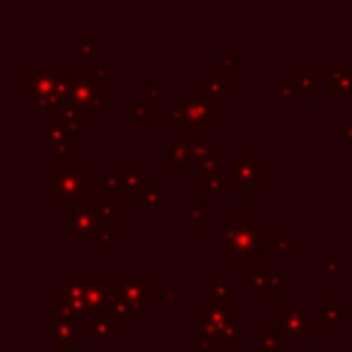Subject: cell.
<instances>
[{
  "label": "cell",
  "instance_id": "30",
  "mask_svg": "<svg viewBox=\"0 0 352 352\" xmlns=\"http://www.w3.org/2000/svg\"><path fill=\"white\" fill-rule=\"evenodd\" d=\"M273 87L280 99H302L294 75H278V78L273 80Z\"/></svg>",
  "mask_w": 352,
  "mask_h": 352
},
{
  "label": "cell",
  "instance_id": "25",
  "mask_svg": "<svg viewBox=\"0 0 352 352\" xmlns=\"http://www.w3.org/2000/svg\"><path fill=\"white\" fill-rule=\"evenodd\" d=\"M251 350L254 352H285L287 350V338H283L275 331L256 328L251 333Z\"/></svg>",
  "mask_w": 352,
  "mask_h": 352
},
{
  "label": "cell",
  "instance_id": "35",
  "mask_svg": "<svg viewBox=\"0 0 352 352\" xmlns=\"http://www.w3.org/2000/svg\"><path fill=\"white\" fill-rule=\"evenodd\" d=\"M273 246H275V251H285V254H294V251H297V241L287 239L285 230H278L273 234Z\"/></svg>",
  "mask_w": 352,
  "mask_h": 352
},
{
  "label": "cell",
  "instance_id": "36",
  "mask_svg": "<svg viewBox=\"0 0 352 352\" xmlns=\"http://www.w3.org/2000/svg\"><path fill=\"white\" fill-rule=\"evenodd\" d=\"M241 63H244V56L241 54H225L217 60V70H230L232 73V68H236V65H241Z\"/></svg>",
  "mask_w": 352,
  "mask_h": 352
},
{
  "label": "cell",
  "instance_id": "14",
  "mask_svg": "<svg viewBox=\"0 0 352 352\" xmlns=\"http://www.w3.org/2000/svg\"><path fill=\"white\" fill-rule=\"evenodd\" d=\"M184 99H186L188 109H191L201 121H206V123L220 121V102L212 99V97H208L201 87L191 85V87L186 89V94H184Z\"/></svg>",
  "mask_w": 352,
  "mask_h": 352
},
{
  "label": "cell",
  "instance_id": "10",
  "mask_svg": "<svg viewBox=\"0 0 352 352\" xmlns=\"http://www.w3.org/2000/svg\"><path fill=\"white\" fill-rule=\"evenodd\" d=\"M111 285L138 309L145 314L155 304V280L152 275H109Z\"/></svg>",
  "mask_w": 352,
  "mask_h": 352
},
{
  "label": "cell",
  "instance_id": "6",
  "mask_svg": "<svg viewBox=\"0 0 352 352\" xmlns=\"http://www.w3.org/2000/svg\"><path fill=\"white\" fill-rule=\"evenodd\" d=\"M104 230H107V225H102L99 217L94 215L92 196L65 212V241H70V244H75V241H94L97 244Z\"/></svg>",
  "mask_w": 352,
  "mask_h": 352
},
{
  "label": "cell",
  "instance_id": "46",
  "mask_svg": "<svg viewBox=\"0 0 352 352\" xmlns=\"http://www.w3.org/2000/svg\"><path fill=\"white\" fill-rule=\"evenodd\" d=\"M350 147H352V142H350Z\"/></svg>",
  "mask_w": 352,
  "mask_h": 352
},
{
  "label": "cell",
  "instance_id": "22",
  "mask_svg": "<svg viewBox=\"0 0 352 352\" xmlns=\"http://www.w3.org/2000/svg\"><path fill=\"white\" fill-rule=\"evenodd\" d=\"M89 336H92V340H99V342H118L121 340V323L113 321L109 314H102V316L92 318V323H89Z\"/></svg>",
  "mask_w": 352,
  "mask_h": 352
},
{
  "label": "cell",
  "instance_id": "32",
  "mask_svg": "<svg viewBox=\"0 0 352 352\" xmlns=\"http://www.w3.org/2000/svg\"><path fill=\"white\" fill-rule=\"evenodd\" d=\"M140 203H142L145 210H152V208H164V186H160V184L152 186L150 191L140 198Z\"/></svg>",
  "mask_w": 352,
  "mask_h": 352
},
{
  "label": "cell",
  "instance_id": "37",
  "mask_svg": "<svg viewBox=\"0 0 352 352\" xmlns=\"http://www.w3.org/2000/svg\"><path fill=\"white\" fill-rule=\"evenodd\" d=\"M162 299H164L166 307H174L176 299H179V297H176V289L174 287H164V292H162Z\"/></svg>",
  "mask_w": 352,
  "mask_h": 352
},
{
  "label": "cell",
  "instance_id": "12",
  "mask_svg": "<svg viewBox=\"0 0 352 352\" xmlns=\"http://www.w3.org/2000/svg\"><path fill=\"white\" fill-rule=\"evenodd\" d=\"M78 331L80 328L73 321L58 316V314L44 318V338L54 342L56 352H73L78 347Z\"/></svg>",
  "mask_w": 352,
  "mask_h": 352
},
{
  "label": "cell",
  "instance_id": "44",
  "mask_svg": "<svg viewBox=\"0 0 352 352\" xmlns=\"http://www.w3.org/2000/svg\"><path fill=\"white\" fill-rule=\"evenodd\" d=\"M350 196H352V188H350ZM350 217H352V210H350Z\"/></svg>",
  "mask_w": 352,
  "mask_h": 352
},
{
  "label": "cell",
  "instance_id": "41",
  "mask_svg": "<svg viewBox=\"0 0 352 352\" xmlns=\"http://www.w3.org/2000/svg\"><path fill=\"white\" fill-rule=\"evenodd\" d=\"M350 54H352V34H350Z\"/></svg>",
  "mask_w": 352,
  "mask_h": 352
},
{
  "label": "cell",
  "instance_id": "18",
  "mask_svg": "<svg viewBox=\"0 0 352 352\" xmlns=\"http://www.w3.org/2000/svg\"><path fill=\"white\" fill-rule=\"evenodd\" d=\"M97 49H99L97 32H78L75 34V60H78V70L94 63H102Z\"/></svg>",
  "mask_w": 352,
  "mask_h": 352
},
{
  "label": "cell",
  "instance_id": "20",
  "mask_svg": "<svg viewBox=\"0 0 352 352\" xmlns=\"http://www.w3.org/2000/svg\"><path fill=\"white\" fill-rule=\"evenodd\" d=\"M352 316V309L345 307L340 299V294H333L331 299H328V304L321 309V314H318V331H331V328L340 326L345 318Z\"/></svg>",
  "mask_w": 352,
  "mask_h": 352
},
{
  "label": "cell",
  "instance_id": "9",
  "mask_svg": "<svg viewBox=\"0 0 352 352\" xmlns=\"http://www.w3.org/2000/svg\"><path fill=\"white\" fill-rule=\"evenodd\" d=\"M273 326H275V333H280L283 338L307 340L309 331H318V318L309 316V314L299 307H275Z\"/></svg>",
  "mask_w": 352,
  "mask_h": 352
},
{
  "label": "cell",
  "instance_id": "8",
  "mask_svg": "<svg viewBox=\"0 0 352 352\" xmlns=\"http://www.w3.org/2000/svg\"><path fill=\"white\" fill-rule=\"evenodd\" d=\"M68 99L80 107L85 113L92 116V121H99V113L111 107V92H104L97 85H92L82 75H70L68 78Z\"/></svg>",
  "mask_w": 352,
  "mask_h": 352
},
{
  "label": "cell",
  "instance_id": "7",
  "mask_svg": "<svg viewBox=\"0 0 352 352\" xmlns=\"http://www.w3.org/2000/svg\"><path fill=\"white\" fill-rule=\"evenodd\" d=\"M232 182L241 191L244 198H251L258 186L265 184L263 174V155L261 152H232Z\"/></svg>",
  "mask_w": 352,
  "mask_h": 352
},
{
  "label": "cell",
  "instance_id": "42",
  "mask_svg": "<svg viewBox=\"0 0 352 352\" xmlns=\"http://www.w3.org/2000/svg\"><path fill=\"white\" fill-rule=\"evenodd\" d=\"M350 352H352V336H350Z\"/></svg>",
  "mask_w": 352,
  "mask_h": 352
},
{
  "label": "cell",
  "instance_id": "19",
  "mask_svg": "<svg viewBox=\"0 0 352 352\" xmlns=\"http://www.w3.org/2000/svg\"><path fill=\"white\" fill-rule=\"evenodd\" d=\"M196 87H201L208 97L222 102L232 94V73L230 70H217L215 75H201L196 80Z\"/></svg>",
  "mask_w": 352,
  "mask_h": 352
},
{
  "label": "cell",
  "instance_id": "1",
  "mask_svg": "<svg viewBox=\"0 0 352 352\" xmlns=\"http://www.w3.org/2000/svg\"><path fill=\"white\" fill-rule=\"evenodd\" d=\"M217 230H220V251L227 254L232 263L251 265L256 273L263 270L265 222L261 217H222L217 222Z\"/></svg>",
  "mask_w": 352,
  "mask_h": 352
},
{
  "label": "cell",
  "instance_id": "43",
  "mask_svg": "<svg viewBox=\"0 0 352 352\" xmlns=\"http://www.w3.org/2000/svg\"><path fill=\"white\" fill-rule=\"evenodd\" d=\"M350 283H352V278H350ZM350 294H352V285H350Z\"/></svg>",
  "mask_w": 352,
  "mask_h": 352
},
{
  "label": "cell",
  "instance_id": "11",
  "mask_svg": "<svg viewBox=\"0 0 352 352\" xmlns=\"http://www.w3.org/2000/svg\"><path fill=\"white\" fill-rule=\"evenodd\" d=\"M44 150L54 155L56 166L68 164V155H75V150H78V133L68 131L51 118L44 123Z\"/></svg>",
  "mask_w": 352,
  "mask_h": 352
},
{
  "label": "cell",
  "instance_id": "2",
  "mask_svg": "<svg viewBox=\"0 0 352 352\" xmlns=\"http://www.w3.org/2000/svg\"><path fill=\"white\" fill-rule=\"evenodd\" d=\"M201 336L198 347H206L210 352L232 350V342L241 340L244 336V314L239 307H198L196 311Z\"/></svg>",
  "mask_w": 352,
  "mask_h": 352
},
{
  "label": "cell",
  "instance_id": "31",
  "mask_svg": "<svg viewBox=\"0 0 352 352\" xmlns=\"http://www.w3.org/2000/svg\"><path fill=\"white\" fill-rule=\"evenodd\" d=\"M131 118L133 121H152L155 118V102L147 97L133 99L131 102Z\"/></svg>",
  "mask_w": 352,
  "mask_h": 352
},
{
  "label": "cell",
  "instance_id": "38",
  "mask_svg": "<svg viewBox=\"0 0 352 352\" xmlns=\"http://www.w3.org/2000/svg\"><path fill=\"white\" fill-rule=\"evenodd\" d=\"M340 138H342V140H350L352 142V118H350V121H342L340 123Z\"/></svg>",
  "mask_w": 352,
  "mask_h": 352
},
{
  "label": "cell",
  "instance_id": "21",
  "mask_svg": "<svg viewBox=\"0 0 352 352\" xmlns=\"http://www.w3.org/2000/svg\"><path fill=\"white\" fill-rule=\"evenodd\" d=\"M208 304L210 307H232V278L225 273L208 275Z\"/></svg>",
  "mask_w": 352,
  "mask_h": 352
},
{
  "label": "cell",
  "instance_id": "3",
  "mask_svg": "<svg viewBox=\"0 0 352 352\" xmlns=\"http://www.w3.org/2000/svg\"><path fill=\"white\" fill-rule=\"evenodd\" d=\"M68 68L65 65H25L22 94L34 102L39 111H56L68 99Z\"/></svg>",
  "mask_w": 352,
  "mask_h": 352
},
{
  "label": "cell",
  "instance_id": "29",
  "mask_svg": "<svg viewBox=\"0 0 352 352\" xmlns=\"http://www.w3.org/2000/svg\"><path fill=\"white\" fill-rule=\"evenodd\" d=\"M78 75L87 78L92 85H97L99 89L104 92H111V68L104 63H94V65H87V68H80Z\"/></svg>",
  "mask_w": 352,
  "mask_h": 352
},
{
  "label": "cell",
  "instance_id": "27",
  "mask_svg": "<svg viewBox=\"0 0 352 352\" xmlns=\"http://www.w3.org/2000/svg\"><path fill=\"white\" fill-rule=\"evenodd\" d=\"M232 188H234V182H232V176H227V174L215 176V179H210V182H206V179H196V196L198 198H206V196L230 198Z\"/></svg>",
  "mask_w": 352,
  "mask_h": 352
},
{
  "label": "cell",
  "instance_id": "15",
  "mask_svg": "<svg viewBox=\"0 0 352 352\" xmlns=\"http://www.w3.org/2000/svg\"><path fill=\"white\" fill-rule=\"evenodd\" d=\"M54 121H58L60 126H65L73 133H87L89 126H92V116L85 113L80 107H75L70 99H65L63 104H58V109L54 111Z\"/></svg>",
  "mask_w": 352,
  "mask_h": 352
},
{
  "label": "cell",
  "instance_id": "16",
  "mask_svg": "<svg viewBox=\"0 0 352 352\" xmlns=\"http://www.w3.org/2000/svg\"><path fill=\"white\" fill-rule=\"evenodd\" d=\"M164 164L174 166V171L179 176H186L188 169L193 166V157H191L188 140H184V138H174V140L164 142Z\"/></svg>",
  "mask_w": 352,
  "mask_h": 352
},
{
  "label": "cell",
  "instance_id": "33",
  "mask_svg": "<svg viewBox=\"0 0 352 352\" xmlns=\"http://www.w3.org/2000/svg\"><path fill=\"white\" fill-rule=\"evenodd\" d=\"M316 270L321 275H340L342 273V256L338 254V251H333V254L328 256V261H323V263L316 265Z\"/></svg>",
  "mask_w": 352,
  "mask_h": 352
},
{
  "label": "cell",
  "instance_id": "4",
  "mask_svg": "<svg viewBox=\"0 0 352 352\" xmlns=\"http://www.w3.org/2000/svg\"><path fill=\"white\" fill-rule=\"evenodd\" d=\"M99 184L102 176L89 174L87 164H60L44 179V196L54 198L56 208L68 212L73 206L94 196L89 188H99Z\"/></svg>",
  "mask_w": 352,
  "mask_h": 352
},
{
  "label": "cell",
  "instance_id": "34",
  "mask_svg": "<svg viewBox=\"0 0 352 352\" xmlns=\"http://www.w3.org/2000/svg\"><path fill=\"white\" fill-rule=\"evenodd\" d=\"M118 241H121V232L113 230V227H107V230L99 234L97 246H99V251H102V254H109V251H111V246L118 244Z\"/></svg>",
  "mask_w": 352,
  "mask_h": 352
},
{
  "label": "cell",
  "instance_id": "40",
  "mask_svg": "<svg viewBox=\"0 0 352 352\" xmlns=\"http://www.w3.org/2000/svg\"><path fill=\"white\" fill-rule=\"evenodd\" d=\"M196 352H210V350H206V347H198V350Z\"/></svg>",
  "mask_w": 352,
  "mask_h": 352
},
{
  "label": "cell",
  "instance_id": "45",
  "mask_svg": "<svg viewBox=\"0 0 352 352\" xmlns=\"http://www.w3.org/2000/svg\"><path fill=\"white\" fill-rule=\"evenodd\" d=\"M133 352H140V350H133Z\"/></svg>",
  "mask_w": 352,
  "mask_h": 352
},
{
  "label": "cell",
  "instance_id": "26",
  "mask_svg": "<svg viewBox=\"0 0 352 352\" xmlns=\"http://www.w3.org/2000/svg\"><path fill=\"white\" fill-rule=\"evenodd\" d=\"M92 208L94 215L99 217V222L107 227H111L116 220H121V198H111V196H92Z\"/></svg>",
  "mask_w": 352,
  "mask_h": 352
},
{
  "label": "cell",
  "instance_id": "5",
  "mask_svg": "<svg viewBox=\"0 0 352 352\" xmlns=\"http://www.w3.org/2000/svg\"><path fill=\"white\" fill-rule=\"evenodd\" d=\"M152 186H157L155 179L142 164H111L102 176L97 193L111 198H142Z\"/></svg>",
  "mask_w": 352,
  "mask_h": 352
},
{
  "label": "cell",
  "instance_id": "28",
  "mask_svg": "<svg viewBox=\"0 0 352 352\" xmlns=\"http://www.w3.org/2000/svg\"><path fill=\"white\" fill-rule=\"evenodd\" d=\"M186 208H188V217H186V230L188 232H206L210 227V217L208 212L201 208V198L196 193L186 196Z\"/></svg>",
  "mask_w": 352,
  "mask_h": 352
},
{
  "label": "cell",
  "instance_id": "24",
  "mask_svg": "<svg viewBox=\"0 0 352 352\" xmlns=\"http://www.w3.org/2000/svg\"><path fill=\"white\" fill-rule=\"evenodd\" d=\"M318 65H297L294 68V80H297L299 85V94H302V99H316L318 97Z\"/></svg>",
  "mask_w": 352,
  "mask_h": 352
},
{
  "label": "cell",
  "instance_id": "47",
  "mask_svg": "<svg viewBox=\"0 0 352 352\" xmlns=\"http://www.w3.org/2000/svg\"><path fill=\"white\" fill-rule=\"evenodd\" d=\"M345 352H347V350H345Z\"/></svg>",
  "mask_w": 352,
  "mask_h": 352
},
{
  "label": "cell",
  "instance_id": "23",
  "mask_svg": "<svg viewBox=\"0 0 352 352\" xmlns=\"http://www.w3.org/2000/svg\"><path fill=\"white\" fill-rule=\"evenodd\" d=\"M188 147H191L193 166L203 164V162H220V142L210 140L208 135L188 138Z\"/></svg>",
  "mask_w": 352,
  "mask_h": 352
},
{
  "label": "cell",
  "instance_id": "17",
  "mask_svg": "<svg viewBox=\"0 0 352 352\" xmlns=\"http://www.w3.org/2000/svg\"><path fill=\"white\" fill-rule=\"evenodd\" d=\"M328 97L352 99V63L328 68Z\"/></svg>",
  "mask_w": 352,
  "mask_h": 352
},
{
  "label": "cell",
  "instance_id": "13",
  "mask_svg": "<svg viewBox=\"0 0 352 352\" xmlns=\"http://www.w3.org/2000/svg\"><path fill=\"white\" fill-rule=\"evenodd\" d=\"M241 285L251 287L254 297H285V294H287L285 280L280 278V275L265 273V270H261V273H256V270L244 273L241 275Z\"/></svg>",
  "mask_w": 352,
  "mask_h": 352
},
{
  "label": "cell",
  "instance_id": "39",
  "mask_svg": "<svg viewBox=\"0 0 352 352\" xmlns=\"http://www.w3.org/2000/svg\"><path fill=\"white\" fill-rule=\"evenodd\" d=\"M145 97L152 99V102H155V99H160L162 97V87H160V85H147V87H145Z\"/></svg>",
  "mask_w": 352,
  "mask_h": 352
}]
</instances>
